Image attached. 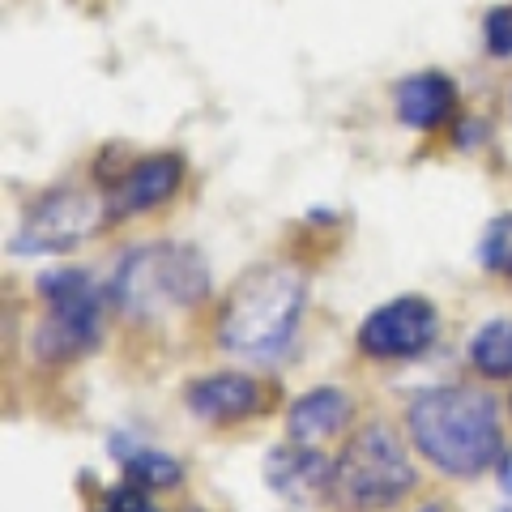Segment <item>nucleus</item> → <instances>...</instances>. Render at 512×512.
I'll return each instance as SVG.
<instances>
[{
	"label": "nucleus",
	"mask_w": 512,
	"mask_h": 512,
	"mask_svg": "<svg viewBox=\"0 0 512 512\" xmlns=\"http://www.w3.org/2000/svg\"><path fill=\"white\" fill-rule=\"evenodd\" d=\"M470 363H474V372L487 376V380L512 376V320H491V325H483L474 333Z\"/></svg>",
	"instance_id": "13"
},
{
	"label": "nucleus",
	"mask_w": 512,
	"mask_h": 512,
	"mask_svg": "<svg viewBox=\"0 0 512 512\" xmlns=\"http://www.w3.org/2000/svg\"><path fill=\"white\" fill-rule=\"evenodd\" d=\"M350 414H355V406H350V397L342 389H312L291 406V414H286V436L295 444L329 440L350 423Z\"/></svg>",
	"instance_id": "12"
},
{
	"label": "nucleus",
	"mask_w": 512,
	"mask_h": 512,
	"mask_svg": "<svg viewBox=\"0 0 512 512\" xmlns=\"http://www.w3.org/2000/svg\"><path fill=\"white\" fill-rule=\"evenodd\" d=\"M419 512H440V504H427V508H419Z\"/></svg>",
	"instance_id": "19"
},
{
	"label": "nucleus",
	"mask_w": 512,
	"mask_h": 512,
	"mask_svg": "<svg viewBox=\"0 0 512 512\" xmlns=\"http://www.w3.org/2000/svg\"><path fill=\"white\" fill-rule=\"evenodd\" d=\"M436 342V308L419 295L393 299L359 325V350L367 359H410Z\"/></svg>",
	"instance_id": "7"
},
{
	"label": "nucleus",
	"mask_w": 512,
	"mask_h": 512,
	"mask_svg": "<svg viewBox=\"0 0 512 512\" xmlns=\"http://www.w3.org/2000/svg\"><path fill=\"white\" fill-rule=\"evenodd\" d=\"M500 483H504V491L512 495V457L504 461V466H500Z\"/></svg>",
	"instance_id": "18"
},
{
	"label": "nucleus",
	"mask_w": 512,
	"mask_h": 512,
	"mask_svg": "<svg viewBox=\"0 0 512 512\" xmlns=\"http://www.w3.org/2000/svg\"><path fill=\"white\" fill-rule=\"evenodd\" d=\"M184 184V158L180 154H150L133 163L116 184H111V218L116 214H141V210H154L163 205L167 197H175V188Z\"/></svg>",
	"instance_id": "9"
},
{
	"label": "nucleus",
	"mask_w": 512,
	"mask_h": 512,
	"mask_svg": "<svg viewBox=\"0 0 512 512\" xmlns=\"http://www.w3.org/2000/svg\"><path fill=\"white\" fill-rule=\"evenodd\" d=\"M124 483H133L141 491H167L184 483L180 461L167 453H150V448H137V453H124Z\"/></svg>",
	"instance_id": "14"
},
{
	"label": "nucleus",
	"mask_w": 512,
	"mask_h": 512,
	"mask_svg": "<svg viewBox=\"0 0 512 512\" xmlns=\"http://www.w3.org/2000/svg\"><path fill=\"white\" fill-rule=\"evenodd\" d=\"M478 261H483V269H491V274L512 278V214H500V218H495L491 227L483 231V244H478Z\"/></svg>",
	"instance_id": "15"
},
{
	"label": "nucleus",
	"mask_w": 512,
	"mask_h": 512,
	"mask_svg": "<svg viewBox=\"0 0 512 512\" xmlns=\"http://www.w3.org/2000/svg\"><path fill=\"white\" fill-rule=\"evenodd\" d=\"M308 278L295 265H256L231 286L218 312V346L239 359L274 363L295 338Z\"/></svg>",
	"instance_id": "2"
},
{
	"label": "nucleus",
	"mask_w": 512,
	"mask_h": 512,
	"mask_svg": "<svg viewBox=\"0 0 512 512\" xmlns=\"http://www.w3.org/2000/svg\"><path fill=\"white\" fill-rule=\"evenodd\" d=\"M184 402L201 423L231 427V423H244V419H252V414L265 410V389L244 372H218V376H205L197 384H188Z\"/></svg>",
	"instance_id": "8"
},
{
	"label": "nucleus",
	"mask_w": 512,
	"mask_h": 512,
	"mask_svg": "<svg viewBox=\"0 0 512 512\" xmlns=\"http://www.w3.org/2000/svg\"><path fill=\"white\" fill-rule=\"evenodd\" d=\"M111 218V205L99 192L86 188H56L26 210L22 235L13 239V252H69L86 235H94Z\"/></svg>",
	"instance_id": "6"
},
{
	"label": "nucleus",
	"mask_w": 512,
	"mask_h": 512,
	"mask_svg": "<svg viewBox=\"0 0 512 512\" xmlns=\"http://www.w3.org/2000/svg\"><path fill=\"white\" fill-rule=\"evenodd\" d=\"M188 512H197V508H188Z\"/></svg>",
	"instance_id": "21"
},
{
	"label": "nucleus",
	"mask_w": 512,
	"mask_h": 512,
	"mask_svg": "<svg viewBox=\"0 0 512 512\" xmlns=\"http://www.w3.org/2000/svg\"><path fill=\"white\" fill-rule=\"evenodd\" d=\"M94 512H158V508L146 500V491H141V487L124 483V487H116V491H107L103 504L94 508Z\"/></svg>",
	"instance_id": "17"
},
{
	"label": "nucleus",
	"mask_w": 512,
	"mask_h": 512,
	"mask_svg": "<svg viewBox=\"0 0 512 512\" xmlns=\"http://www.w3.org/2000/svg\"><path fill=\"white\" fill-rule=\"evenodd\" d=\"M483 43H487V56H500V60L512 56V5H500V9L487 13Z\"/></svg>",
	"instance_id": "16"
},
{
	"label": "nucleus",
	"mask_w": 512,
	"mask_h": 512,
	"mask_svg": "<svg viewBox=\"0 0 512 512\" xmlns=\"http://www.w3.org/2000/svg\"><path fill=\"white\" fill-rule=\"evenodd\" d=\"M500 512H512V508H500Z\"/></svg>",
	"instance_id": "20"
},
{
	"label": "nucleus",
	"mask_w": 512,
	"mask_h": 512,
	"mask_svg": "<svg viewBox=\"0 0 512 512\" xmlns=\"http://www.w3.org/2000/svg\"><path fill=\"white\" fill-rule=\"evenodd\" d=\"M457 107V90L444 73L427 69V73H414L397 86V116H402L406 128H419V133H431L440 128Z\"/></svg>",
	"instance_id": "11"
},
{
	"label": "nucleus",
	"mask_w": 512,
	"mask_h": 512,
	"mask_svg": "<svg viewBox=\"0 0 512 512\" xmlns=\"http://www.w3.org/2000/svg\"><path fill=\"white\" fill-rule=\"evenodd\" d=\"M39 299L47 312L35 329V359L43 363H69L99 342L103 333V295L90 274L82 269H52L39 278Z\"/></svg>",
	"instance_id": "5"
},
{
	"label": "nucleus",
	"mask_w": 512,
	"mask_h": 512,
	"mask_svg": "<svg viewBox=\"0 0 512 512\" xmlns=\"http://www.w3.org/2000/svg\"><path fill=\"white\" fill-rule=\"evenodd\" d=\"M350 512H384L402 504L414 491V466L406 457L402 440L384 423L359 427L346 448L333 461V487H329Z\"/></svg>",
	"instance_id": "4"
},
{
	"label": "nucleus",
	"mask_w": 512,
	"mask_h": 512,
	"mask_svg": "<svg viewBox=\"0 0 512 512\" xmlns=\"http://www.w3.org/2000/svg\"><path fill=\"white\" fill-rule=\"evenodd\" d=\"M265 483L286 500H312L333 487V461H325L312 444H282L265 457Z\"/></svg>",
	"instance_id": "10"
},
{
	"label": "nucleus",
	"mask_w": 512,
	"mask_h": 512,
	"mask_svg": "<svg viewBox=\"0 0 512 512\" xmlns=\"http://www.w3.org/2000/svg\"><path fill=\"white\" fill-rule=\"evenodd\" d=\"M205 291H210V269L197 248L175 244V239L124 252L116 278H111V299L133 320H163L171 312L197 308Z\"/></svg>",
	"instance_id": "3"
},
{
	"label": "nucleus",
	"mask_w": 512,
	"mask_h": 512,
	"mask_svg": "<svg viewBox=\"0 0 512 512\" xmlns=\"http://www.w3.org/2000/svg\"><path fill=\"white\" fill-rule=\"evenodd\" d=\"M414 448L448 478H474L495 466L504 448L500 406L474 384H440L423 389L406 410Z\"/></svg>",
	"instance_id": "1"
}]
</instances>
